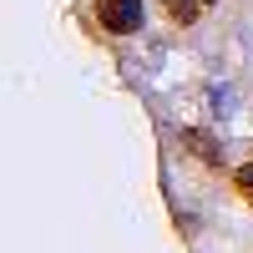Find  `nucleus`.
Here are the masks:
<instances>
[{
	"mask_svg": "<svg viewBox=\"0 0 253 253\" xmlns=\"http://www.w3.org/2000/svg\"><path fill=\"white\" fill-rule=\"evenodd\" d=\"M101 26H107L112 36L142 31V0H101Z\"/></svg>",
	"mask_w": 253,
	"mask_h": 253,
	"instance_id": "nucleus-1",
	"label": "nucleus"
},
{
	"mask_svg": "<svg viewBox=\"0 0 253 253\" xmlns=\"http://www.w3.org/2000/svg\"><path fill=\"white\" fill-rule=\"evenodd\" d=\"M177 142L187 147V152H193L198 162H208V167H223V152H218V142L208 137V132H198V126H182L177 132Z\"/></svg>",
	"mask_w": 253,
	"mask_h": 253,
	"instance_id": "nucleus-2",
	"label": "nucleus"
},
{
	"mask_svg": "<svg viewBox=\"0 0 253 253\" xmlns=\"http://www.w3.org/2000/svg\"><path fill=\"white\" fill-rule=\"evenodd\" d=\"M203 5H208V0H162V10H167L172 26H193V20L203 15Z\"/></svg>",
	"mask_w": 253,
	"mask_h": 253,
	"instance_id": "nucleus-3",
	"label": "nucleus"
},
{
	"mask_svg": "<svg viewBox=\"0 0 253 253\" xmlns=\"http://www.w3.org/2000/svg\"><path fill=\"white\" fill-rule=\"evenodd\" d=\"M233 187H238V198H243V203H253V162L233 167Z\"/></svg>",
	"mask_w": 253,
	"mask_h": 253,
	"instance_id": "nucleus-4",
	"label": "nucleus"
}]
</instances>
